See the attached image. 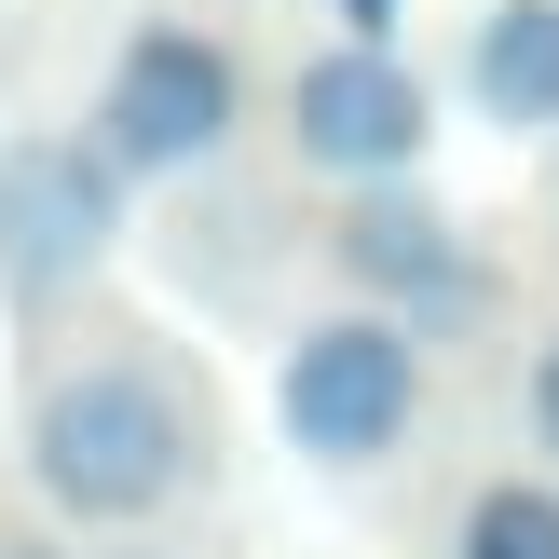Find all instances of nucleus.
<instances>
[{"instance_id": "nucleus-1", "label": "nucleus", "mask_w": 559, "mask_h": 559, "mask_svg": "<svg viewBox=\"0 0 559 559\" xmlns=\"http://www.w3.org/2000/svg\"><path fill=\"white\" fill-rule=\"evenodd\" d=\"M191 464H205V424H191V396H178L164 369H136V355H109V369L55 382L41 424H27V478H41L69 519H96V533H123V519L178 506Z\"/></svg>"}, {"instance_id": "nucleus-2", "label": "nucleus", "mask_w": 559, "mask_h": 559, "mask_svg": "<svg viewBox=\"0 0 559 559\" xmlns=\"http://www.w3.org/2000/svg\"><path fill=\"white\" fill-rule=\"evenodd\" d=\"M273 409L314 464H369L396 451V424L424 409V355H409L396 314H342V328H300L287 369H273Z\"/></svg>"}, {"instance_id": "nucleus-3", "label": "nucleus", "mask_w": 559, "mask_h": 559, "mask_svg": "<svg viewBox=\"0 0 559 559\" xmlns=\"http://www.w3.org/2000/svg\"><path fill=\"white\" fill-rule=\"evenodd\" d=\"M109 218H123L109 136H14V151H0V287L55 300L69 273H96Z\"/></svg>"}, {"instance_id": "nucleus-4", "label": "nucleus", "mask_w": 559, "mask_h": 559, "mask_svg": "<svg viewBox=\"0 0 559 559\" xmlns=\"http://www.w3.org/2000/svg\"><path fill=\"white\" fill-rule=\"evenodd\" d=\"M96 136H109L123 178L205 164L218 136H233V55H218L205 27H136L123 69H109V96H96Z\"/></svg>"}, {"instance_id": "nucleus-5", "label": "nucleus", "mask_w": 559, "mask_h": 559, "mask_svg": "<svg viewBox=\"0 0 559 559\" xmlns=\"http://www.w3.org/2000/svg\"><path fill=\"white\" fill-rule=\"evenodd\" d=\"M287 136L328 178H409L424 164V82L396 69V41H342L287 82Z\"/></svg>"}, {"instance_id": "nucleus-6", "label": "nucleus", "mask_w": 559, "mask_h": 559, "mask_svg": "<svg viewBox=\"0 0 559 559\" xmlns=\"http://www.w3.org/2000/svg\"><path fill=\"white\" fill-rule=\"evenodd\" d=\"M342 273L355 287H382V300H409V314H451L464 300V246H451V218L437 205H409V191H355V218H342Z\"/></svg>"}, {"instance_id": "nucleus-7", "label": "nucleus", "mask_w": 559, "mask_h": 559, "mask_svg": "<svg viewBox=\"0 0 559 559\" xmlns=\"http://www.w3.org/2000/svg\"><path fill=\"white\" fill-rule=\"evenodd\" d=\"M478 109L491 123H559V0H506L478 27Z\"/></svg>"}, {"instance_id": "nucleus-8", "label": "nucleus", "mask_w": 559, "mask_h": 559, "mask_svg": "<svg viewBox=\"0 0 559 559\" xmlns=\"http://www.w3.org/2000/svg\"><path fill=\"white\" fill-rule=\"evenodd\" d=\"M464 559H559V491L491 478L478 506H464Z\"/></svg>"}, {"instance_id": "nucleus-9", "label": "nucleus", "mask_w": 559, "mask_h": 559, "mask_svg": "<svg viewBox=\"0 0 559 559\" xmlns=\"http://www.w3.org/2000/svg\"><path fill=\"white\" fill-rule=\"evenodd\" d=\"M533 437L559 451V342H546V369H533Z\"/></svg>"}, {"instance_id": "nucleus-10", "label": "nucleus", "mask_w": 559, "mask_h": 559, "mask_svg": "<svg viewBox=\"0 0 559 559\" xmlns=\"http://www.w3.org/2000/svg\"><path fill=\"white\" fill-rule=\"evenodd\" d=\"M342 27L355 41H396V0H342Z\"/></svg>"}, {"instance_id": "nucleus-11", "label": "nucleus", "mask_w": 559, "mask_h": 559, "mask_svg": "<svg viewBox=\"0 0 559 559\" xmlns=\"http://www.w3.org/2000/svg\"><path fill=\"white\" fill-rule=\"evenodd\" d=\"M0 559H27V546H0Z\"/></svg>"}]
</instances>
